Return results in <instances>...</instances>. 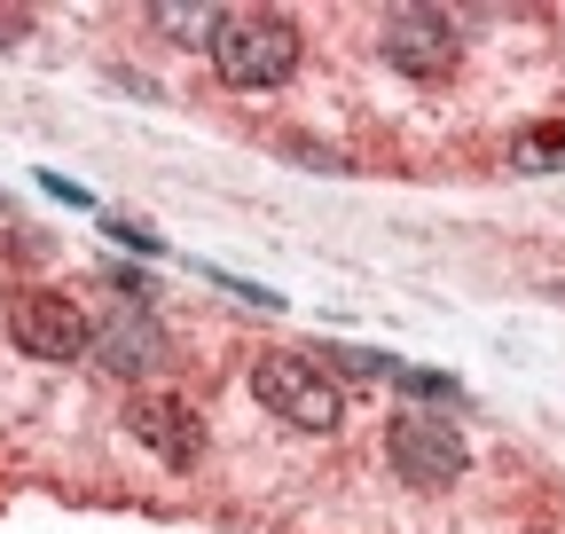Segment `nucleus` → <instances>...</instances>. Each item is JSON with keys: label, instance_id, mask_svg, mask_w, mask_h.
Here are the masks:
<instances>
[{"label": "nucleus", "instance_id": "1", "mask_svg": "<svg viewBox=\"0 0 565 534\" xmlns=\"http://www.w3.org/2000/svg\"><path fill=\"white\" fill-rule=\"evenodd\" d=\"M299 55H307V40H299V24L282 9H228L221 32H212V72H221L236 95L282 87L299 72Z\"/></svg>", "mask_w": 565, "mask_h": 534}, {"label": "nucleus", "instance_id": "2", "mask_svg": "<svg viewBox=\"0 0 565 534\" xmlns=\"http://www.w3.org/2000/svg\"><path fill=\"white\" fill-rule=\"evenodd\" d=\"M252 400L291 432H338V417H345V393L307 354H259L252 362Z\"/></svg>", "mask_w": 565, "mask_h": 534}, {"label": "nucleus", "instance_id": "3", "mask_svg": "<svg viewBox=\"0 0 565 534\" xmlns=\"http://www.w3.org/2000/svg\"><path fill=\"white\" fill-rule=\"evenodd\" d=\"M9 339L32 354V362H79L95 346V322L71 291H47V284H24L9 291Z\"/></svg>", "mask_w": 565, "mask_h": 534}, {"label": "nucleus", "instance_id": "4", "mask_svg": "<svg viewBox=\"0 0 565 534\" xmlns=\"http://www.w3.org/2000/svg\"><path fill=\"white\" fill-rule=\"evenodd\" d=\"M385 463L401 472V488H456L471 448H463V432L448 417L401 409V417H385Z\"/></svg>", "mask_w": 565, "mask_h": 534}, {"label": "nucleus", "instance_id": "5", "mask_svg": "<svg viewBox=\"0 0 565 534\" xmlns=\"http://www.w3.org/2000/svg\"><path fill=\"white\" fill-rule=\"evenodd\" d=\"M377 47H385V63H393L401 79H448L456 55H463L456 24L440 9H393L385 32H377Z\"/></svg>", "mask_w": 565, "mask_h": 534}, {"label": "nucleus", "instance_id": "6", "mask_svg": "<svg viewBox=\"0 0 565 534\" xmlns=\"http://www.w3.org/2000/svg\"><path fill=\"white\" fill-rule=\"evenodd\" d=\"M126 425H134V440L150 448L166 472H196V463H204V417L189 409V400H173V393H134Z\"/></svg>", "mask_w": 565, "mask_h": 534}, {"label": "nucleus", "instance_id": "7", "mask_svg": "<svg viewBox=\"0 0 565 534\" xmlns=\"http://www.w3.org/2000/svg\"><path fill=\"white\" fill-rule=\"evenodd\" d=\"M110 377H158L166 362H173V339L158 330V314L150 307H118V314H103L95 322V346H87Z\"/></svg>", "mask_w": 565, "mask_h": 534}, {"label": "nucleus", "instance_id": "8", "mask_svg": "<svg viewBox=\"0 0 565 534\" xmlns=\"http://www.w3.org/2000/svg\"><path fill=\"white\" fill-rule=\"evenodd\" d=\"M511 165H519V173H565V118L519 126V134H511Z\"/></svg>", "mask_w": 565, "mask_h": 534}, {"label": "nucleus", "instance_id": "9", "mask_svg": "<svg viewBox=\"0 0 565 534\" xmlns=\"http://www.w3.org/2000/svg\"><path fill=\"white\" fill-rule=\"evenodd\" d=\"M377 377H393V385H401V393H416V400H440V409H463V385H456V377H440V370H408V362L377 354Z\"/></svg>", "mask_w": 565, "mask_h": 534}, {"label": "nucleus", "instance_id": "10", "mask_svg": "<svg viewBox=\"0 0 565 534\" xmlns=\"http://www.w3.org/2000/svg\"><path fill=\"white\" fill-rule=\"evenodd\" d=\"M221 17H228V9H204V0H196V9H150L158 32H173V40H204V47H212V32H221Z\"/></svg>", "mask_w": 565, "mask_h": 534}, {"label": "nucleus", "instance_id": "11", "mask_svg": "<svg viewBox=\"0 0 565 534\" xmlns=\"http://www.w3.org/2000/svg\"><path fill=\"white\" fill-rule=\"evenodd\" d=\"M103 284H110V291H134V307L150 299V276H134V267H103Z\"/></svg>", "mask_w": 565, "mask_h": 534}, {"label": "nucleus", "instance_id": "12", "mask_svg": "<svg viewBox=\"0 0 565 534\" xmlns=\"http://www.w3.org/2000/svg\"><path fill=\"white\" fill-rule=\"evenodd\" d=\"M110 236H118V244H134V252H150V259H158V252H166V244H158V236H150V228H134V221H110Z\"/></svg>", "mask_w": 565, "mask_h": 534}, {"label": "nucleus", "instance_id": "13", "mask_svg": "<svg viewBox=\"0 0 565 534\" xmlns=\"http://www.w3.org/2000/svg\"><path fill=\"white\" fill-rule=\"evenodd\" d=\"M40 189H47V196H71V205H95V196L71 181V173H40Z\"/></svg>", "mask_w": 565, "mask_h": 534}, {"label": "nucleus", "instance_id": "14", "mask_svg": "<svg viewBox=\"0 0 565 534\" xmlns=\"http://www.w3.org/2000/svg\"><path fill=\"white\" fill-rule=\"evenodd\" d=\"M24 32H32V17H24V9H0V47L24 40Z\"/></svg>", "mask_w": 565, "mask_h": 534}, {"label": "nucleus", "instance_id": "15", "mask_svg": "<svg viewBox=\"0 0 565 534\" xmlns=\"http://www.w3.org/2000/svg\"><path fill=\"white\" fill-rule=\"evenodd\" d=\"M526 534H550V526H526Z\"/></svg>", "mask_w": 565, "mask_h": 534}, {"label": "nucleus", "instance_id": "16", "mask_svg": "<svg viewBox=\"0 0 565 534\" xmlns=\"http://www.w3.org/2000/svg\"><path fill=\"white\" fill-rule=\"evenodd\" d=\"M0 213H9V196H0Z\"/></svg>", "mask_w": 565, "mask_h": 534}, {"label": "nucleus", "instance_id": "17", "mask_svg": "<svg viewBox=\"0 0 565 534\" xmlns=\"http://www.w3.org/2000/svg\"><path fill=\"white\" fill-rule=\"evenodd\" d=\"M557 299H565V291H557Z\"/></svg>", "mask_w": 565, "mask_h": 534}]
</instances>
